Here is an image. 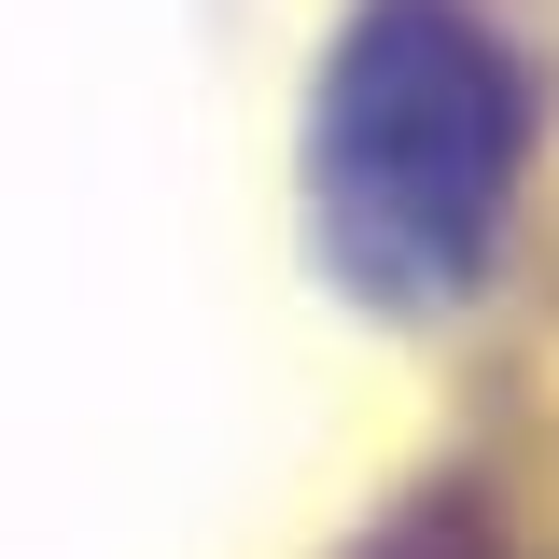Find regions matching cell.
<instances>
[{
    "mask_svg": "<svg viewBox=\"0 0 559 559\" xmlns=\"http://www.w3.org/2000/svg\"><path fill=\"white\" fill-rule=\"evenodd\" d=\"M503 84L448 14H378L336 70V112H322V182H336V238L364 266L406 280H462L503 210Z\"/></svg>",
    "mask_w": 559,
    "mask_h": 559,
    "instance_id": "6da1fadb",
    "label": "cell"
}]
</instances>
